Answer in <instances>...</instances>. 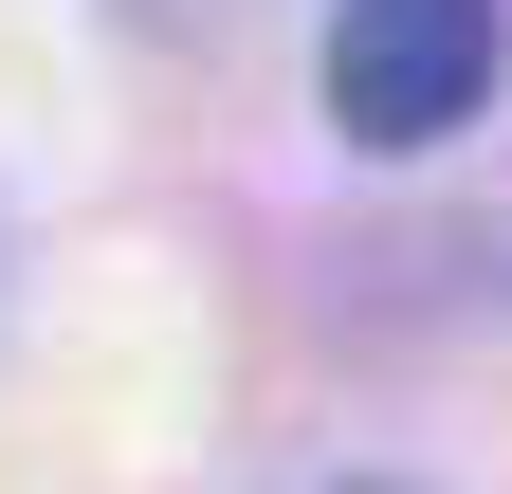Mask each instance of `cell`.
Here are the masks:
<instances>
[{
  "mask_svg": "<svg viewBox=\"0 0 512 494\" xmlns=\"http://www.w3.org/2000/svg\"><path fill=\"white\" fill-rule=\"evenodd\" d=\"M494 55L512 19L494 0H330V55H311V92H330V129L348 147H439V129H476L494 110Z\"/></svg>",
  "mask_w": 512,
  "mask_h": 494,
  "instance_id": "obj_1",
  "label": "cell"
},
{
  "mask_svg": "<svg viewBox=\"0 0 512 494\" xmlns=\"http://www.w3.org/2000/svg\"><path fill=\"white\" fill-rule=\"evenodd\" d=\"M348 494H403V476H348Z\"/></svg>",
  "mask_w": 512,
  "mask_h": 494,
  "instance_id": "obj_2",
  "label": "cell"
}]
</instances>
